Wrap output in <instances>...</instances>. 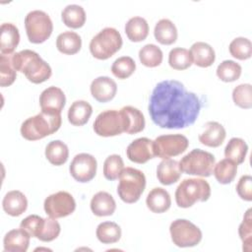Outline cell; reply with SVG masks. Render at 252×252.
<instances>
[{
  "mask_svg": "<svg viewBox=\"0 0 252 252\" xmlns=\"http://www.w3.org/2000/svg\"><path fill=\"white\" fill-rule=\"evenodd\" d=\"M202 107L198 95L186 90L176 80H164L154 88L149 113L152 121L160 128L182 129L195 123Z\"/></svg>",
  "mask_w": 252,
  "mask_h": 252,
  "instance_id": "obj_1",
  "label": "cell"
},
{
  "mask_svg": "<svg viewBox=\"0 0 252 252\" xmlns=\"http://www.w3.org/2000/svg\"><path fill=\"white\" fill-rule=\"evenodd\" d=\"M12 63L16 71L24 73L33 84L47 81L52 74L51 67L35 51L24 49L12 54Z\"/></svg>",
  "mask_w": 252,
  "mask_h": 252,
  "instance_id": "obj_2",
  "label": "cell"
},
{
  "mask_svg": "<svg viewBox=\"0 0 252 252\" xmlns=\"http://www.w3.org/2000/svg\"><path fill=\"white\" fill-rule=\"evenodd\" d=\"M61 122V113L41 111L23 122L21 126V134L29 141L40 140L58 131Z\"/></svg>",
  "mask_w": 252,
  "mask_h": 252,
  "instance_id": "obj_3",
  "label": "cell"
},
{
  "mask_svg": "<svg viewBox=\"0 0 252 252\" xmlns=\"http://www.w3.org/2000/svg\"><path fill=\"white\" fill-rule=\"evenodd\" d=\"M210 196V184L201 178L184 179L175 190V201L180 208H189L197 202H205Z\"/></svg>",
  "mask_w": 252,
  "mask_h": 252,
  "instance_id": "obj_4",
  "label": "cell"
},
{
  "mask_svg": "<svg viewBox=\"0 0 252 252\" xmlns=\"http://www.w3.org/2000/svg\"><path fill=\"white\" fill-rule=\"evenodd\" d=\"M145 187V174L137 168L126 167L119 176L117 194L123 202L132 204L140 199Z\"/></svg>",
  "mask_w": 252,
  "mask_h": 252,
  "instance_id": "obj_5",
  "label": "cell"
},
{
  "mask_svg": "<svg viewBox=\"0 0 252 252\" xmlns=\"http://www.w3.org/2000/svg\"><path fill=\"white\" fill-rule=\"evenodd\" d=\"M122 36L114 28H104L90 42L92 55L99 60H106L114 55L122 46Z\"/></svg>",
  "mask_w": 252,
  "mask_h": 252,
  "instance_id": "obj_6",
  "label": "cell"
},
{
  "mask_svg": "<svg viewBox=\"0 0 252 252\" xmlns=\"http://www.w3.org/2000/svg\"><path fill=\"white\" fill-rule=\"evenodd\" d=\"M216 159L213 154L201 149H194L179 161L182 172L191 175L209 177L213 173Z\"/></svg>",
  "mask_w": 252,
  "mask_h": 252,
  "instance_id": "obj_7",
  "label": "cell"
},
{
  "mask_svg": "<svg viewBox=\"0 0 252 252\" xmlns=\"http://www.w3.org/2000/svg\"><path fill=\"white\" fill-rule=\"evenodd\" d=\"M25 28L28 38L32 43H42L51 35L53 24L45 12L33 10L27 14Z\"/></svg>",
  "mask_w": 252,
  "mask_h": 252,
  "instance_id": "obj_8",
  "label": "cell"
},
{
  "mask_svg": "<svg viewBox=\"0 0 252 252\" xmlns=\"http://www.w3.org/2000/svg\"><path fill=\"white\" fill-rule=\"evenodd\" d=\"M169 232L173 244L178 247H193L202 240L201 229L188 220L177 219L170 223Z\"/></svg>",
  "mask_w": 252,
  "mask_h": 252,
  "instance_id": "obj_9",
  "label": "cell"
},
{
  "mask_svg": "<svg viewBox=\"0 0 252 252\" xmlns=\"http://www.w3.org/2000/svg\"><path fill=\"white\" fill-rule=\"evenodd\" d=\"M153 146L155 156L165 159L184 153L189 146V141L184 135L168 134L157 137Z\"/></svg>",
  "mask_w": 252,
  "mask_h": 252,
  "instance_id": "obj_10",
  "label": "cell"
},
{
  "mask_svg": "<svg viewBox=\"0 0 252 252\" xmlns=\"http://www.w3.org/2000/svg\"><path fill=\"white\" fill-rule=\"evenodd\" d=\"M124 118L120 110L109 109L100 112L94 122V130L101 137H112L124 132Z\"/></svg>",
  "mask_w": 252,
  "mask_h": 252,
  "instance_id": "obj_11",
  "label": "cell"
},
{
  "mask_svg": "<svg viewBox=\"0 0 252 252\" xmlns=\"http://www.w3.org/2000/svg\"><path fill=\"white\" fill-rule=\"evenodd\" d=\"M43 207L48 217L60 219L71 215L75 211L76 202L70 193L59 191L49 195L44 200Z\"/></svg>",
  "mask_w": 252,
  "mask_h": 252,
  "instance_id": "obj_12",
  "label": "cell"
},
{
  "mask_svg": "<svg viewBox=\"0 0 252 252\" xmlns=\"http://www.w3.org/2000/svg\"><path fill=\"white\" fill-rule=\"evenodd\" d=\"M96 168L95 158L90 154L81 153L74 157L69 166V171L76 181L86 183L95 176Z\"/></svg>",
  "mask_w": 252,
  "mask_h": 252,
  "instance_id": "obj_13",
  "label": "cell"
},
{
  "mask_svg": "<svg viewBox=\"0 0 252 252\" xmlns=\"http://www.w3.org/2000/svg\"><path fill=\"white\" fill-rule=\"evenodd\" d=\"M153 143L154 141L145 137L134 140L127 147V158L136 163H145L154 158L156 156Z\"/></svg>",
  "mask_w": 252,
  "mask_h": 252,
  "instance_id": "obj_14",
  "label": "cell"
},
{
  "mask_svg": "<svg viewBox=\"0 0 252 252\" xmlns=\"http://www.w3.org/2000/svg\"><path fill=\"white\" fill-rule=\"evenodd\" d=\"M66 103V96L60 88L51 86L45 89L39 96L41 111L61 113Z\"/></svg>",
  "mask_w": 252,
  "mask_h": 252,
  "instance_id": "obj_15",
  "label": "cell"
},
{
  "mask_svg": "<svg viewBox=\"0 0 252 252\" xmlns=\"http://www.w3.org/2000/svg\"><path fill=\"white\" fill-rule=\"evenodd\" d=\"M90 89L91 94L95 100L99 102H107L115 96L117 85L111 78L100 76L92 82Z\"/></svg>",
  "mask_w": 252,
  "mask_h": 252,
  "instance_id": "obj_16",
  "label": "cell"
},
{
  "mask_svg": "<svg viewBox=\"0 0 252 252\" xmlns=\"http://www.w3.org/2000/svg\"><path fill=\"white\" fill-rule=\"evenodd\" d=\"M204 128L205 130L200 133L198 137L201 144L207 147L217 148L223 143L226 132L220 123L216 121H209L204 125Z\"/></svg>",
  "mask_w": 252,
  "mask_h": 252,
  "instance_id": "obj_17",
  "label": "cell"
},
{
  "mask_svg": "<svg viewBox=\"0 0 252 252\" xmlns=\"http://www.w3.org/2000/svg\"><path fill=\"white\" fill-rule=\"evenodd\" d=\"M30 238L31 235L21 227L18 229H12L4 236V251L26 252L30 245Z\"/></svg>",
  "mask_w": 252,
  "mask_h": 252,
  "instance_id": "obj_18",
  "label": "cell"
},
{
  "mask_svg": "<svg viewBox=\"0 0 252 252\" xmlns=\"http://www.w3.org/2000/svg\"><path fill=\"white\" fill-rule=\"evenodd\" d=\"M189 52L192 58V62L202 68L210 67L216 59L214 48L207 42L197 41L193 43Z\"/></svg>",
  "mask_w": 252,
  "mask_h": 252,
  "instance_id": "obj_19",
  "label": "cell"
},
{
  "mask_svg": "<svg viewBox=\"0 0 252 252\" xmlns=\"http://www.w3.org/2000/svg\"><path fill=\"white\" fill-rule=\"evenodd\" d=\"M181 173L179 162L175 159L165 158L158 163L157 168L158 180L162 185H171L177 182Z\"/></svg>",
  "mask_w": 252,
  "mask_h": 252,
  "instance_id": "obj_20",
  "label": "cell"
},
{
  "mask_svg": "<svg viewBox=\"0 0 252 252\" xmlns=\"http://www.w3.org/2000/svg\"><path fill=\"white\" fill-rule=\"evenodd\" d=\"M5 213L12 217L21 216L28 208V200L24 193L19 190H12L6 193L2 201Z\"/></svg>",
  "mask_w": 252,
  "mask_h": 252,
  "instance_id": "obj_21",
  "label": "cell"
},
{
  "mask_svg": "<svg viewBox=\"0 0 252 252\" xmlns=\"http://www.w3.org/2000/svg\"><path fill=\"white\" fill-rule=\"evenodd\" d=\"M124 118V132L127 134H137L145 128V117L143 113L136 107L127 105L120 109Z\"/></svg>",
  "mask_w": 252,
  "mask_h": 252,
  "instance_id": "obj_22",
  "label": "cell"
},
{
  "mask_svg": "<svg viewBox=\"0 0 252 252\" xmlns=\"http://www.w3.org/2000/svg\"><path fill=\"white\" fill-rule=\"evenodd\" d=\"M90 206L94 215L97 217L111 216L116 209L115 200L105 191H99L94 194L91 200Z\"/></svg>",
  "mask_w": 252,
  "mask_h": 252,
  "instance_id": "obj_23",
  "label": "cell"
},
{
  "mask_svg": "<svg viewBox=\"0 0 252 252\" xmlns=\"http://www.w3.org/2000/svg\"><path fill=\"white\" fill-rule=\"evenodd\" d=\"M20 41L18 28L11 23H4L0 28L1 54H12Z\"/></svg>",
  "mask_w": 252,
  "mask_h": 252,
  "instance_id": "obj_24",
  "label": "cell"
},
{
  "mask_svg": "<svg viewBox=\"0 0 252 252\" xmlns=\"http://www.w3.org/2000/svg\"><path fill=\"white\" fill-rule=\"evenodd\" d=\"M147 207L150 211L156 214L166 212L171 205V199L168 192L160 187L152 189L146 199Z\"/></svg>",
  "mask_w": 252,
  "mask_h": 252,
  "instance_id": "obj_25",
  "label": "cell"
},
{
  "mask_svg": "<svg viewBox=\"0 0 252 252\" xmlns=\"http://www.w3.org/2000/svg\"><path fill=\"white\" fill-rule=\"evenodd\" d=\"M56 47L63 54H76L82 47L81 36L75 32H63L56 38Z\"/></svg>",
  "mask_w": 252,
  "mask_h": 252,
  "instance_id": "obj_26",
  "label": "cell"
},
{
  "mask_svg": "<svg viewBox=\"0 0 252 252\" xmlns=\"http://www.w3.org/2000/svg\"><path fill=\"white\" fill-rule=\"evenodd\" d=\"M93 113L92 105L86 100L74 101L68 110V120L74 126L85 125Z\"/></svg>",
  "mask_w": 252,
  "mask_h": 252,
  "instance_id": "obj_27",
  "label": "cell"
},
{
  "mask_svg": "<svg viewBox=\"0 0 252 252\" xmlns=\"http://www.w3.org/2000/svg\"><path fill=\"white\" fill-rule=\"evenodd\" d=\"M154 34L160 44L170 45L177 39V29L170 20L161 19L156 24Z\"/></svg>",
  "mask_w": 252,
  "mask_h": 252,
  "instance_id": "obj_28",
  "label": "cell"
},
{
  "mask_svg": "<svg viewBox=\"0 0 252 252\" xmlns=\"http://www.w3.org/2000/svg\"><path fill=\"white\" fill-rule=\"evenodd\" d=\"M125 32L131 41L139 42L148 36L149 25L142 17H132L125 25Z\"/></svg>",
  "mask_w": 252,
  "mask_h": 252,
  "instance_id": "obj_29",
  "label": "cell"
},
{
  "mask_svg": "<svg viewBox=\"0 0 252 252\" xmlns=\"http://www.w3.org/2000/svg\"><path fill=\"white\" fill-rule=\"evenodd\" d=\"M45 157L51 164L62 165L67 161L69 157L68 147L60 140L51 141L45 148Z\"/></svg>",
  "mask_w": 252,
  "mask_h": 252,
  "instance_id": "obj_30",
  "label": "cell"
},
{
  "mask_svg": "<svg viewBox=\"0 0 252 252\" xmlns=\"http://www.w3.org/2000/svg\"><path fill=\"white\" fill-rule=\"evenodd\" d=\"M61 17L65 26L71 29H79L86 22V12L82 6L77 4L67 5L61 13Z\"/></svg>",
  "mask_w": 252,
  "mask_h": 252,
  "instance_id": "obj_31",
  "label": "cell"
},
{
  "mask_svg": "<svg viewBox=\"0 0 252 252\" xmlns=\"http://www.w3.org/2000/svg\"><path fill=\"white\" fill-rule=\"evenodd\" d=\"M248 152L246 142L241 138H231L225 146L224 156L236 164H240L245 160Z\"/></svg>",
  "mask_w": 252,
  "mask_h": 252,
  "instance_id": "obj_32",
  "label": "cell"
},
{
  "mask_svg": "<svg viewBox=\"0 0 252 252\" xmlns=\"http://www.w3.org/2000/svg\"><path fill=\"white\" fill-rule=\"evenodd\" d=\"M237 172V164L228 158L220 160L214 166V175L219 183L229 184L233 181Z\"/></svg>",
  "mask_w": 252,
  "mask_h": 252,
  "instance_id": "obj_33",
  "label": "cell"
},
{
  "mask_svg": "<svg viewBox=\"0 0 252 252\" xmlns=\"http://www.w3.org/2000/svg\"><path fill=\"white\" fill-rule=\"evenodd\" d=\"M97 239L103 244H111L117 242L121 237V228L114 221L100 222L95 231Z\"/></svg>",
  "mask_w": 252,
  "mask_h": 252,
  "instance_id": "obj_34",
  "label": "cell"
},
{
  "mask_svg": "<svg viewBox=\"0 0 252 252\" xmlns=\"http://www.w3.org/2000/svg\"><path fill=\"white\" fill-rule=\"evenodd\" d=\"M162 51L161 49L153 43L144 45L139 51V59L141 63L147 67L154 68L162 62Z\"/></svg>",
  "mask_w": 252,
  "mask_h": 252,
  "instance_id": "obj_35",
  "label": "cell"
},
{
  "mask_svg": "<svg viewBox=\"0 0 252 252\" xmlns=\"http://www.w3.org/2000/svg\"><path fill=\"white\" fill-rule=\"evenodd\" d=\"M168 64L175 70H185L189 68L193 64L189 50L181 47L172 48L168 54Z\"/></svg>",
  "mask_w": 252,
  "mask_h": 252,
  "instance_id": "obj_36",
  "label": "cell"
},
{
  "mask_svg": "<svg viewBox=\"0 0 252 252\" xmlns=\"http://www.w3.org/2000/svg\"><path fill=\"white\" fill-rule=\"evenodd\" d=\"M241 66L233 60H224L217 68V76L222 82H234L241 75Z\"/></svg>",
  "mask_w": 252,
  "mask_h": 252,
  "instance_id": "obj_37",
  "label": "cell"
},
{
  "mask_svg": "<svg viewBox=\"0 0 252 252\" xmlns=\"http://www.w3.org/2000/svg\"><path fill=\"white\" fill-rule=\"evenodd\" d=\"M16 70L12 63V54L0 55V86L9 87L16 80Z\"/></svg>",
  "mask_w": 252,
  "mask_h": 252,
  "instance_id": "obj_38",
  "label": "cell"
},
{
  "mask_svg": "<svg viewBox=\"0 0 252 252\" xmlns=\"http://www.w3.org/2000/svg\"><path fill=\"white\" fill-rule=\"evenodd\" d=\"M124 169V162L119 155L108 156L103 163V175L107 180H115L119 178Z\"/></svg>",
  "mask_w": 252,
  "mask_h": 252,
  "instance_id": "obj_39",
  "label": "cell"
},
{
  "mask_svg": "<svg viewBox=\"0 0 252 252\" xmlns=\"http://www.w3.org/2000/svg\"><path fill=\"white\" fill-rule=\"evenodd\" d=\"M229 52L236 59H249L252 55V43L246 37H236L229 44Z\"/></svg>",
  "mask_w": 252,
  "mask_h": 252,
  "instance_id": "obj_40",
  "label": "cell"
},
{
  "mask_svg": "<svg viewBox=\"0 0 252 252\" xmlns=\"http://www.w3.org/2000/svg\"><path fill=\"white\" fill-rule=\"evenodd\" d=\"M136 69V63L130 56H122L117 58L112 66L111 72L118 79H126L130 77Z\"/></svg>",
  "mask_w": 252,
  "mask_h": 252,
  "instance_id": "obj_41",
  "label": "cell"
},
{
  "mask_svg": "<svg viewBox=\"0 0 252 252\" xmlns=\"http://www.w3.org/2000/svg\"><path fill=\"white\" fill-rule=\"evenodd\" d=\"M233 102L244 109L252 107V87L250 84H240L232 91Z\"/></svg>",
  "mask_w": 252,
  "mask_h": 252,
  "instance_id": "obj_42",
  "label": "cell"
},
{
  "mask_svg": "<svg viewBox=\"0 0 252 252\" xmlns=\"http://www.w3.org/2000/svg\"><path fill=\"white\" fill-rule=\"evenodd\" d=\"M60 224L56 220V219H53L51 217H48L44 219L42 227L36 236L37 239L43 242H50L58 237L60 233Z\"/></svg>",
  "mask_w": 252,
  "mask_h": 252,
  "instance_id": "obj_43",
  "label": "cell"
},
{
  "mask_svg": "<svg viewBox=\"0 0 252 252\" xmlns=\"http://www.w3.org/2000/svg\"><path fill=\"white\" fill-rule=\"evenodd\" d=\"M238 233L243 243V250L251 251V241H252V218L251 209H248L243 217V220L238 227Z\"/></svg>",
  "mask_w": 252,
  "mask_h": 252,
  "instance_id": "obj_44",
  "label": "cell"
},
{
  "mask_svg": "<svg viewBox=\"0 0 252 252\" xmlns=\"http://www.w3.org/2000/svg\"><path fill=\"white\" fill-rule=\"evenodd\" d=\"M43 221V218L37 215H30L21 221L20 227L26 230L31 235V237H36L42 227Z\"/></svg>",
  "mask_w": 252,
  "mask_h": 252,
  "instance_id": "obj_45",
  "label": "cell"
},
{
  "mask_svg": "<svg viewBox=\"0 0 252 252\" xmlns=\"http://www.w3.org/2000/svg\"><path fill=\"white\" fill-rule=\"evenodd\" d=\"M238 196L244 201H252V177L250 175H242L236 185Z\"/></svg>",
  "mask_w": 252,
  "mask_h": 252,
  "instance_id": "obj_46",
  "label": "cell"
}]
</instances>
